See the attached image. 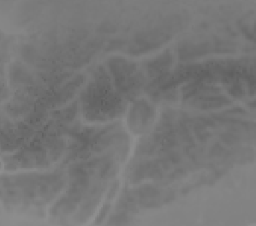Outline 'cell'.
<instances>
[{"instance_id": "6da1fadb", "label": "cell", "mask_w": 256, "mask_h": 226, "mask_svg": "<svg viewBox=\"0 0 256 226\" xmlns=\"http://www.w3.org/2000/svg\"><path fill=\"white\" fill-rule=\"evenodd\" d=\"M221 137L224 140V141H225L226 143H230V144L237 141V138L236 135H232V134H225V135H222Z\"/></svg>"}]
</instances>
